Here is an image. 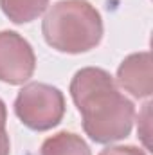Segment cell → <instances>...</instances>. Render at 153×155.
Masks as SVG:
<instances>
[{
  "mask_svg": "<svg viewBox=\"0 0 153 155\" xmlns=\"http://www.w3.org/2000/svg\"><path fill=\"white\" fill-rule=\"evenodd\" d=\"M69 92L81 114L83 130L94 143L108 144L130 135L135 107L119 92L110 72L85 67L74 74Z\"/></svg>",
  "mask_w": 153,
  "mask_h": 155,
  "instance_id": "1",
  "label": "cell"
},
{
  "mask_svg": "<svg viewBox=\"0 0 153 155\" xmlns=\"http://www.w3.org/2000/svg\"><path fill=\"white\" fill-rule=\"evenodd\" d=\"M41 33L49 47L81 54L101 43L103 18L88 0H60L43 16Z\"/></svg>",
  "mask_w": 153,
  "mask_h": 155,
  "instance_id": "2",
  "label": "cell"
},
{
  "mask_svg": "<svg viewBox=\"0 0 153 155\" xmlns=\"http://www.w3.org/2000/svg\"><path fill=\"white\" fill-rule=\"evenodd\" d=\"M15 114L31 130H50L58 126L65 116L63 92L47 83H27L15 99Z\"/></svg>",
  "mask_w": 153,
  "mask_h": 155,
  "instance_id": "3",
  "label": "cell"
},
{
  "mask_svg": "<svg viewBox=\"0 0 153 155\" xmlns=\"http://www.w3.org/2000/svg\"><path fill=\"white\" fill-rule=\"evenodd\" d=\"M36 69V56L31 43L15 31H0V81L24 85Z\"/></svg>",
  "mask_w": 153,
  "mask_h": 155,
  "instance_id": "4",
  "label": "cell"
},
{
  "mask_svg": "<svg viewBox=\"0 0 153 155\" xmlns=\"http://www.w3.org/2000/svg\"><path fill=\"white\" fill-rule=\"evenodd\" d=\"M117 83L133 97H150L153 92L151 54L148 51L130 54L117 69Z\"/></svg>",
  "mask_w": 153,
  "mask_h": 155,
  "instance_id": "5",
  "label": "cell"
},
{
  "mask_svg": "<svg viewBox=\"0 0 153 155\" xmlns=\"http://www.w3.org/2000/svg\"><path fill=\"white\" fill-rule=\"evenodd\" d=\"M40 155H92L85 139L72 132H60L43 141Z\"/></svg>",
  "mask_w": 153,
  "mask_h": 155,
  "instance_id": "6",
  "label": "cell"
},
{
  "mask_svg": "<svg viewBox=\"0 0 153 155\" xmlns=\"http://www.w3.org/2000/svg\"><path fill=\"white\" fill-rule=\"evenodd\" d=\"M49 0H0V9L15 24H27L36 20L47 9Z\"/></svg>",
  "mask_w": 153,
  "mask_h": 155,
  "instance_id": "7",
  "label": "cell"
},
{
  "mask_svg": "<svg viewBox=\"0 0 153 155\" xmlns=\"http://www.w3.org/2000/svg\"><path fill=\"white\" fill-rule=\"evenodd\" d=\"M5 121H7L5 103L0 99V155H9V152H11V143H9V134L5 130Z\"/></svg>",
  "mask_w": 153,
  "mask_h": 155,
  "instance_id": "8",
  "label": "cell"
},
{
  "mask_svg": "<svg viewBox=\"0 0 153 155\" xmlns=\"http://www.w3.org/2000/svg\"><path fill=\"white\" fill-rule=\"evenodd\" d=\"M99 155H148L142 148L137 146H108Z\"/></svg>",
  "mask_w": 153,
  "mask_h": 155,
  "instance_id": "9",
  "label": "cell"
}]
</instances>
